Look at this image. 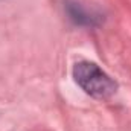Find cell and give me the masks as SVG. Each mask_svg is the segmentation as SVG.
<instances>
[{
  "instance_id": "7a4b0ae2",
  "label": "cell",
  "mask_w": 131,
  "mask_h": 131,
  "mask_svg": "<svg viewBox=\"0 0 131 131\" xmlns=\"http://www.w3.org/2000/svg\"><path fill=\"white\" fill-rule=\"evenodd\" d=\"M67 12L72 18L73 23L81 25V26H96L99 21V17L95 15L93 12H89L87 9H84L79 3H67Z\"/></svg>"
},
{
  "instance_id": "6da1fadb",
  "label": "cell",
  "mask_w": 131,
  "mask_h": 131,
  "mask_svg": "<svg viewBox=\"0 0 131 131\" xmlns=\"http://www.w3.org/2000/svg\"><path fill=\"white\" fill-rule=\"evenodd\" d=\"M75 82L90 96L107 99L116 93L117 84L98 64L90 61H79L73 67Z\"/></svg>"
}]
</instances>
